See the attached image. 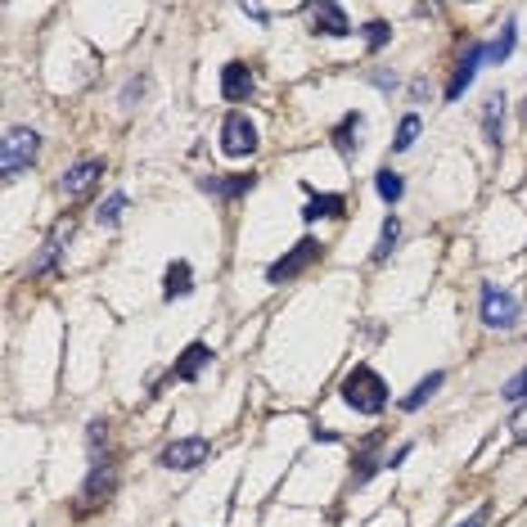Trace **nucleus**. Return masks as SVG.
Here are the masks:
<instances>
[{
    "mask_svg": "<svg viewBox=\"0 0 527 527\" xmlns=\"http://www.w3.org/2000/svg\"><path fill=\"white\" fill-rule=\"evenodd\" d=\"M343 401L356 410V415H384L388 410V384H384V375L375 370V366H356V370H347V379H343Z\"/></svg>",
    "mask_w": 527,
    "mask_h": 527,
    "instance_id": "nucleus-1",
    "label": "nucleus"
},
{
    "mask_svg": "<svg viewBox=\"0 0 527 527\" xmlns=\"http://www.w3.org/2000/svg\"><path fill=\"white\" fill-rule=\"evenodd\" d=\"M41 153V135L32 127H9L5 140H0V176L5 181H18Z\"/></svg>",
    "mask_w": 527,
    "mask_h": 527,
    "instance_id": "nucleus-2",
    "label": "nucleus"
},
{
    "mask_svg": "<svg viewBox=\"0 0 527 527\" xmlns=\"http://www.w3.org/2000/svg\"><path fill=\"white\" fill-rule=\"evenodd\" d=\"M113 492H118V469H113L109 455H95V460H91V473H86V487H82V496H77V501H82L77 514H91V510L109 505Z\"/></svg>",
    "mask_w": 527,
    "mask_h": 527,
    "instance_id": "nucleus-3",
    "label": "nucleus"
},
{
    "mask_svg": "<svg viewBox=\"0 0 527 527\" xmlns=\"http://www.w3.org/2000/svg\"><path fill=\"white\" fill-rule=\"evenodd\" d=\"M478 316H483L487 329H514V320H519V298L505 293L501 284H483V288H478Z\"/></svg>",
    "mask_w": 527,
    "mask_h": 527,
    "instance_id": "nucleus-4",
    "label": "nucleus"
},
{
    "mask_svg": "<svg viewBox=\"0 0 527 527\" xmlns=\"http://www.w3.org/2000/svg\"><path fill=\"white\" fill-rule=\"evenodd\" d=\"M316 262H320V244L311 235H302L284 258H275V262L266 266V284H288V279H298L302 270H311Z\"/></svg>",
    "mask_w": 527,
    "mask_h": 527,
    "instance_id": "nucleus-5",
    "label": "nucleus"
},
{
    "mask_svg": "<svg viewBox=\"0 0 527 527\" xmlns=\"http://www.w3.org/2000/svg\"><path fill=\"white\" fill-rule=\"evenodd\" d=\"M208 455H212V442H208V437H181V442L162 446L158 464L171 469V473H194V469L208 464Z\"/></svg>",
    "mask_w": 527,
    "mask_h": 527,
    "instance_id": "nucleus-6",
    "label": "nucleus"
},
{
    "mask_svg": "<svg viewBox=\"0 0 527 527\" xmlns=\"http://www.w3.org/2000/svg\"><path fill=\"white\" fill-rule=\"evenodd\" d=\"M73 230H77V221L73 217H59L54 226H50V235L41 239V249H36V258L27 262V275L36 279V275H50L59 258H63V249H68V239H73Z\"/></svg>",
    "mask_w": 527,
    "mask_h": 527,
    "instance_id": "nucleus-7",
    "label": "nucleus"
},
{
    "mask_svg": "<svg viewBox=\"0 0 527 527\" xmlns=\"http://www.w3.org/2000/svg\"><path fill=\"white\" fill-rule=\"evenodd\" d=\"M258 149V127L249 122V113H226L221 118V153L226 158H249Z\"/></svg>",
    "mask_w": 527,
    "mask_h": 527,
    "instance_id": "nucleus-8",
    "label": "nucleus"
},
{
    "mask_svg": "<svg viewBox=\"0 0 527 527\" xmlns=\"http://www.w3.org/2000/svg\"><path fill=\"white\" fill-rule=\"evenodd\" d=\"M100 176H104V158H82V162H73V167L63 171L59 190H63L68 199H86V194L100 185Z\"/></svg>",
    "mask_w": 527,
    "mask_h": 527,
    "instance_id": "nucleus-9",
    "label": "nucleus"
},
{
    "mask_svg": "<svg viewBox=\"0 0 527 527\" xmlns=\"http://www.w3.org/2000/svg\"><path fill=\"white\" fill-rule=\"evenodd\" d=\"M253 91H258V73H253L244 59H230V63L221 68V95H226L230 104H244Z\"/></svg>",
    "mask_w": 527,
    "mask_h": 527,
    "instance_id": "nucleus-10",
    "label": "nucleus"
},
{
    "mask_svg": "<svg viewBox=\"0 0 527 527\" xmlns=\"http://www.w3.org/2000/svg\"><path fill=\"white\" fill-rule=\"evenodd\" d=\"M483 59H487V45H478V41H473V45L464 50V59L455 63V73H451L446 91H442V95H446L451 104H455V100H460V95H464L469 86H473V77H478V63H483Z\"/></svg>",
    "mask_w": 527,
    "mask_h": 527,
    "instance_id": "nucleus-11",
    "label": "nucleus"
},
{
    "mask_svg": "<svg viewBox=\"0 0 527 527\" xmlns=\"http://www.w3.org/2000/svg\"><path fill=\"white\" fill-rule=\"evenodd\" d=\"M253 185H258V176H253V171H235V176H203V181H199V190H203V194H217V199H226V203H230V199H244Z\"/></svg>",
    "mask_w": 527,
    "mask_h": 527,
    "instance_id": "nucleus-12",
    "label": "nucleus"
},
{
    "mask_svg": "<svg viewBox=\"0 0 527 527\" xmlns=\"http://www.w3.org/2000/svg\"><path fill=\"white\" fill-rule=\"evenodd\" d=\"M208 361H212V347H208V343H190V347L176 356L171 379H176V384H194V379L208 370Z\"/></svg>",
    "mask_w": 527,
    "mask_h": 527,
    "instance_id": "nucleus-13",
    "label": "nucleus"
},
{
    "mask_svg": "<svg viewBox=\"0 0 527 527\" xmlns=\"http://www.w3.org/2000/svg\"><path fill=\"white\" fill-rule=\"evenodd\" d=\"M311 23H316L320 36H334V41H338V36H352V18H347L343 5H329V0L316 5V9H311Z\"/></svg>",
    "mask_w": 527,
    "mask_h": 527,
    "instance_id": "nucleus-14",
    "label": "nucleus"
},
{
    "mask_svg": "<svg viewBox=\"0 0 527 527\" xmlns=\"http://www.w3.org/2000/svg\"><path fill=\"white\" fill-rule=\"evenodd\" d=\"M343 221L347 217V194H311L307 203H302V221L311 226V221Z\"/></svg>",
    "mask_w": 527,
    "mask_h": 527,
    "instance_id": "nucleus-15",
    "label": "nucleus"
},
{
    "mask_svg": "<svg viewBox=\"0 0 527 527\" xmlns=\"http://www.w3.org/2000/svg\"><path fill=\"white\" fill-rule=\"evenodd\" d=\"M379 442H384V433H375V437H370V442L356 451V460H352V483H356V487H366V483H370V478L384 469V460L375 455V451H379Z\"/></svg>",
    "mask_w": 527,
    "mask_h": 527,
    "instance_id": "nucleus-16",
    "label": "nucleus"
},
{
    "mask_svg": "<svg viewBox=\"0 0 527 527\" xmlns=\"http://www.w3.org/2000/svg\"><path fill=\"white\" fill-rule=\"evenodd\" d=\"M483 135H487L492 149L505 144V95H487V104H483Z\"/></svg>",
    "mask_w": 527,
    "mask_h": 527,
    "instance_id": "nucleus-17",
    "label": "nucleus"
},
{
    "mask_svg": "<svg viewBox=\"0 0 527 527\" xmlns=\"http://www.w3.org/2000/svg\"><path fill=\"white\" fill-rule=\"evenodd\" d=\"M194 293V266L190 262H171L167 275H162V298L176 302V298H190Z\"/></svg>",
    "mask_w": 527,
    "mask_h": 527,
    "instance_id": "nucleus-18",
    "label": "nucleus"
},
{
    "mask_svg": "<svg viewBox=\"0 0 527 527\" xmlns=\"http://www.w3.org/2000/svg\"><path fill=\"white\" fill-rule=\"evenodd\" d=\"M361 127H366V118H361V113H347V118L334 127V149H338L343 158H352V153H356V144H361L356 135H361Z\"/></svg>",
    "mask_w": 527,
    "mask_h": 527,
    "instance_id": "nucleus-19",
    "label": "nucleus"
},
{
    "mask_svg": "<svg viewBox=\"0 0 527 527\" xmlns=\"http://www.w3.org/2000/svg\"><path fill=\"white\" fill-rule=\"evenodd\" d=\"M375 190H379V199H384L388 208H396L401 194H405V181H401V171H393V167H379V171H375Z\"/></svg>",
    "mask_w": 527,
    "mask_h": 527,
    "instance_id": "nucleus-20",
    "label": "nucleus"
},
{
    "mask_svg": "<svg viewBox=\"0 0 527 527\" xmlns=\"http://www.w3.org/2000/svg\"><path fill=\"white\" fill-rule=\"evenodd\" d=\"M514 45H519V23L510 18V23L501 27V36L487 45V63H505V59L514 54Z\"/></svg>",
    "mask_w": 527,
    "mask_h": 527,
    "instance_id": "nucleus-21",
    "label": "nucleus"
},
{
    "mask_svg": "<svg viewBox=\"0 0 527 527\" xmlns=\"http://www.w3.org/2000/svg\"><path fill=\"white\" fill-rule=\"evenodd\" d=\"M442 384H446V375H442V370H433V375H428V379H419V384H415V388H410V393L401 396V410H419V405H424V401H428V396L437 393V388H442Z\"/></svg>",
    "mask_w": 527,
    "mask_h": 527,
    "instance_id": "nucleus-22",
    "label": "nucleus"
},
{
    "mask_svg": "<svg viewBox=\"0 0 527 527\" xmlns=\"http://www.w3.org/2000/svg\"><path fill=\"white\" fill-rule=\"evenodd\" d=\"M396 239H401V221H396V212H388V217H384V230H379V244H375V253H370V262H388Z\"/></svg>",
    "mask_w": 527,
    "mask_h": 527,
    "instance_id": "nucleus-23",
    "label": "nucleus"
},
{
    "mask_svg": "<svg viewBox=\"0 0 527 527\" xmlns=\"http://www.w3.org/2000/svg\"><path fill=\"white\" fill-rule=\"evenodd\" d=\"M127 203H132V199H127L122 190H118V194H109V199L100 203L95 221H100V226H118V221H122V212H127Z\"/></svg>",
    "mask_w": 527,
    "mask_h": 527,
    "instance_id": "nucleus-24",
    "label": "nucleus"
},
{
    "mask_svg": "<svg viewBox=\"0 0 527 527\" xmlns=\"http://www.w3.org/2000/svg\"><path fill=\"white\" fill-rule=\"evenodd\" d=\"M361 36H366V50H384V45L393 41V27H388L384 18H370V23L361 27Z\"/></svg>",
    "mask_w": 527,
    "mask_h": 527,
    "instance_id": "nucleus-25",
    "label": "nucleus"
},
{
    "mask_svg": "<svg viewBox=\"0 0 527 527\" xmlns=\"http://www.w3.org/2000/svg\"><path fill=\"white\" fill-rule=\"evenodd\" d=\"M415 140H419V113H405V118H401V127H396L393 149H396V153H405V149H415Z\"/></svg>",
    "mask_w": 527,
    "mask_h": 527,
    "instance_id": "nucleus-26",
    "label": "nucleus"
},
{
    "mask_svg": "<svg viewBox=\"0 0 527 527\" xmlns=\"http://www.w3.org/2000/svg\"><path fill=\"white\" fill-rule=\"evenodd\" d=\"M505 401H514V405H527V366L505 384Z\"/></svg>",
    "mask_w": 527,
    "mask_h": 527,
    "instance_id": "nucleus-27",
    "label": "nucleus"
},
{
    "mask_svg": "<svg viewBox=\"0 0 527 527\" xmlns=\"http://www.w3.org/2000/svg\"><path fill=\"white\" fill-rule=\"evenodd\" d=\"M100 442H109V424H104V419H91V424H86V446H91V455H100Z\"/></svg>",
    "mask_w": 527,
    "mask_h": 527,
    "instance_id": "nucleus-28",
    "label": "nucleus"
},
{
    "mask_svg": "<svg viewBox=\"0 0 527 527\" xmlns=\"http://www.w3.org/2000/svg\"><path fill=\"white\" fill-rule=\"evenodd\" d=\"M144 91H149V77L140 73V77H132V82H127V91H122V109H135V100H140Z\"/></svg>",
    "mask_w": 527,
    "mask_h": 527,
    "instance_id": "nucleus-29",
    "label": "nucleus"
},
{
    "mask_svg": "<svg viewBox=\"0 0 527 527\" xmlns=\"http://www.w3.org/2000/svg\"><path fill=\"white\" fill-rule=\"evenodd\" d=\"M487 519H492V505H483V510H473L464 523H455V527H487Z\"/></svg>",
    "mask_w": 527,
    "mask_h": 527,
    "instance_id": "nucleus-30",
    "label": "nucleus"
},
{
    "mask_svg": "<svg viewBox=\"0 0 527 527\" xmlns=\"http://www.w3.org/2000/svg\"><path fill=\"white\" fill-rule=\"evenodd\" d=\"M405 455H410V442H401V446H396L393 455H384V469H396V464H401Z\"/></svg>",
    "mask_w": 527,
    "mask_h": 527,
    "instance_id": "nucleus-31",
    "label": "nucleus"
},
{
    "mask_svg": "<svg viewBox=\"0 0 527 527\" xmlns=\"http://www.w3.org/2000/svg\"><path fill=\"white\" fill-rule=\"evenodd\" d=\"M370 82H375L379 91H396V77H388V73H370Z\"/></svg>",
    "mask_w": 527,
    "mask_h": 527,
    "instance_id": "nucleus-32",
    "label": "nucleus"
},
{
    "mask_svg": "<svg viewBox=\"0 0 527 527\" xmlns=\"http://www.w3.org/2000/svg\"><path fill=\"white\" fill-rule=\"evenodd\" d=\"M244 14H249V18H258V23L270 18V9H262V5H244Z\"/></svg>",
    "mask_w": 527,
    "mask_h": 527,
    "instance_id": "nucleus-33",
    "label": "nucleus"
},
{
    "mask_svg": "<svg viewBox=\"0 0 527 527\" xmlns=\"http://www.w3.org/2000/svg\"><path fill=\"white\" fill-rule=\"evenodd\" d=\"M523 113H527V104H523Z\"/></svg>",
    "mask_w": 527,
    "mask_h": 527,
    "instance_id": "nucleus-34",
    "label": "nucleus"
}]
</instances>
